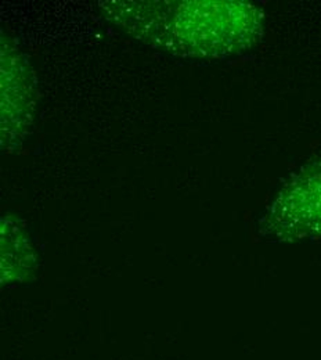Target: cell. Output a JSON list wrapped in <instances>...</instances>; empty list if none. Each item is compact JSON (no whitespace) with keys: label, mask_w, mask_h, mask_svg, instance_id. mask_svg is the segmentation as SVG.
<instances>
[{"label":"cell","mask_w":321,"mask_h":360,"mask_svg":"<svg viewBox=\"0 0 321 360\" xmlns=\"http://www.w3.org/2000/svg\"><path fill=\"white\" fill-rule=\"evenodd\" d=\"M288 197L295 198L298 205L306 206L321 219V158L305 168L292 182Z\"/></svg>","instance_id":"1"}]
</instances>
